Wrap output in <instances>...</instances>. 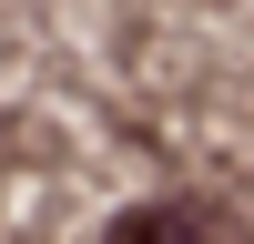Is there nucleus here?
I'll return each mask as SVG.
<instances>
[{"mask_svg":"<svg viewBox=\"0 0 254 244\" xmlns=\"http://www.w3.org/2000/svg\"><path fill=\"white\" fill-rule=\"evenodd\" d=\"M112 244H244V224L224 214V203H203V193H163V203H142V214H122Z\"/></svg>","mask_w":254,"mask_h":244,"instance_id":"obj_1","label":"nucleus"}]
</instances>
